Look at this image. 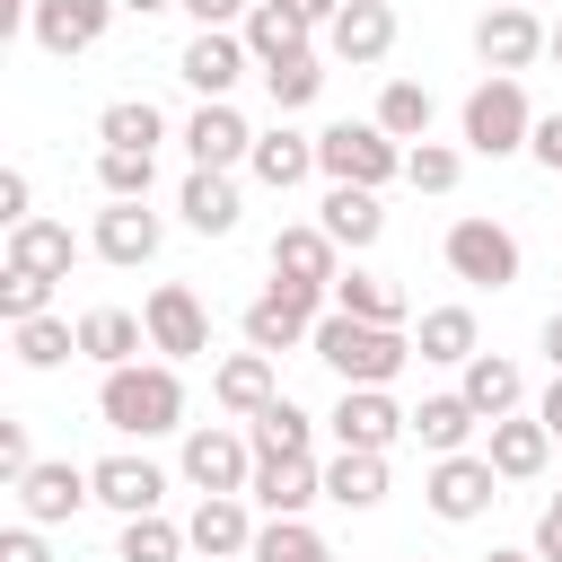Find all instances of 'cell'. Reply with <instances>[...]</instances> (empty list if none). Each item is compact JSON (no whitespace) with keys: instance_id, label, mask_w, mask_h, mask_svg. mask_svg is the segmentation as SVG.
Listing matches in <instances>:
<instances>
[{"instance_id":"40","label":"cell","mask_w":562,"mask_h":562,"mask_svg":"<svg viewBox=\"0 0 562 562\" xmlns=\"http://www.w3.org/2000/svg\"><path fill=\"white\" fill-rule=\"evenodd\" d=\"M246 562H334V544L307 527V518H263L255 527V553Z\"/></svg>"},{"instance_id":"25","label":"cell","mask_w":562,"mask_h":562,"mask_svg":"<svg viewBox=\"0 0 562 562\" xmlns=\"http://www.w3.org/2000/svg\"><path fill=\"white\" fill-rule=\"evenodd\" d=\"M237 211H246V202H237V176H228V167H193V176L176 184V220H184L193 237H228Z\"/></svg>"},{"instance_id":"12","label":"cell","mask_w":562,"mask_h":562,"mask_svg":"<svg viewBox=\"0 0 562 562\" xmlns=\"http://www.w3.org/2000/svg\"><path fill=\"white\" fill-rule=\"evenodd\" d=\"M9 492H18V518H35V527H61V518H79V509L97 501L88 465H70V457H35Z\"/></svg>"},{"instance_id":"45","label":"cell","mask_w":562,"mask_h":562,"mask_svg":"<svg viewBox=\"0 0 562 562\" xmlns=\"http://www.w3.org/2000/svg\"><path fill=\"white\" fill-rule=\"evenodd\" d=\"M18 220H35V176L0 167V228H18Z\"/></svg>"},{"instance_id":"36","label":"cell","mask_w":562,"mask_h":562,"mask_svg":"<svg viewBox=\"0 0 562 562\" xmlns=\"http://www.w3.org/2000/svg\"><path fill=\"white\" fill-rule=\"evenodd\" d=\"M246 439H255V457H307V448H316V413L290 404V395H272V404L246 422Z\"/></svg>"},{"instance_id":"7","label":"cell","mask_w":562,"mask_h":562,"mask_svg":"<svg viewBox=\"0 0 562 562\" xmlns=\"http://www.w3.org/2000/svg\"><path fill=\"white\" fill-rule=\"evenodd\" d=\"M422 501H430V518H448V527H474V518L501 501V474H492V457H483V448H457V457H430V474H422Z\"/></svg>"},{"instance_id":"44","label":"cell","mask_w":562,"mask_h":562,"mask_svg":"<svg viewBox=\"0 0 562 562\" xmlns=\"http://www.w3.org/2000/svg\"><path fill=\"white\" fill-rule=\"evenodd\" d=\"M44 307H53V272L0 263V325H26V316H44Z\"/></svg>"},{"instance_id":"2","label":"cell","mask_w":562,"mask_h":562,"mask_svg":"<svg viewBox=\"0 0 562 562\" xmlns=\"http://www.w3.org/2000/svg\"><path fill=\"white\" fill-rule=\"evenodd\" d=\"M307 351H316L342 386H395V378H404V360H422L404 325H369V316H342V307H325V316H316Z\"/></svg>"},{"instance_id":"4","label":"cell","mask_w":562,"mask_h":562,"mask_svg":"<svg viewBox=\"0 0 562 562\" xmlns=\"http://www.w3.org/2000/svg\"><path fill=\"white\" fill-rule=\"evenodd\" d=\"M316 176L325 184H395L404 176V140L369 114V123H325L316 132Z\"/></svg>"},{"instance_id":"49","label":"cell","mask_w":562,"mask_h":562,"mask_svg":"<svg viewBox=\"0 0 562 562\" xmlns=\"http://www.w3.org/2000/svg\"><path fill=\"white\" fill-rule=\"evenodd\" d=\"M176 9H193V26H246L255 0H176Z\"/></svg>"},{"instance_id":"5","label":"cell","mask_w":562,"mask_h":562,"mask_svg":"<svg viewBox=\"0 0 562 562\" xmlns=\"http://www.w3.org/2000/svg\"><path fill=\"white\" fill-rule=\"evenodd\" d=\"M334 299L325 290H299V281H263L255 299H246V316H237V334L255 342V351H307V334H316V316H325Z\"/></svg>"},{"instance_id":"41","label":"cell","mask_w":562,"mask_h":562,"mask_svg":"<svg viewBox=\"0 0 562 562\" xmlns=\"http://www.w3.org/2000/svg\"><path fill=\"white\" fill-rule=\"evenodd\" d=\"M97 184H105V202H149L158 149H97Z\"/></svg>"},{"instance_id":"16","label":"cell","mask_w":562,"mask_h":562,"mask_svg":"<svg viewBox=\"0 0 562 562\" xmlns=\"http://www.w3.org/2000/svg\"><path fill=\"white\" fill-rule=\"evenodd\" d=\"M553 430L536 422V413H501V422H483V457H492V474L501 483H536L544 465H553Z\"/></svg>"},{"instance_id":"43","label":"cell","mask_w":562,"mask_h":562,"mask_svg":"<svg viewBox=\"0 0 562 562\" xmlns=\"http://www.w3.org/2000/svg\"><path fill=\"white\" fill-rule=\"evenodd\" d=\"M316 88H325V53H299V61L263 70V97H272V114H299V105H316Z\"/></svg>"},{"instance_id":"48","label":"cell","mask_w":562,"mask_h":562,"mask_svg":"<svg viewBox=\"0 0 562 562\" xmlns=\"http://www.w3.org/2000/svg\"><path fill=\"white\" fill-rule=\"evenodd\" d=\"M527 158H536L544 176H562V114H536V140H527Z\"/></svg>"},{"instance_id":"59","label":"cell","mask_w":562,"mask_h":562,"mask_svg":"<svg viewBox=\"0 0 562 562\" xmlns=\"http://www.w3.org/2000/svg\"><path fill=\"white\" fill-rule=\"evenodd\" d=\"M193 562H211V553H193Z\"/></svg>"},{"instance_id":"60","label":"cell","mask_w":562,"mask_h":562,"mask_svg":"<svg viewBox=\"0 0 562 562\" xmlns=\"http://www.w3.org/2000/svg\"><path fill=\"white\" fill-rule=\"evenodd\" d=\"M413 562H430V553H413Z\"/></svg>"},{"instance_id":"46","label":"cell","mask_w":562,"mask_h":562,"mask_svg":"<svg viewBox=\"0 0 562 562\" xmlns=\"http://www.w3.org/2000/svg\"><path fill=\"white\" fill-rule=\"evenodd\" d=\"M0 562H53V553H44V527H35V518L0 527Z\"/></svg>"},{"instance_id":"56","label":"cell","mask_w":562,"mask_h":562,"mask_svg":"<svg viewBox=\"0 0 562 562\" xmlns=\"http://www.w3.org/2000/svg\"><path fill=\"white\" fill-rule=\"evenodd\" d=\"M123 18H158V9H176V0H114Z\"/></svg>"},{"instance_id":"29","label":"cell","mask_w":562,"mask_h":562,"mask_svg":"<svg viewBox=\"0 0 562 562\" xmlns=\"http://www.w3.org/2000/svg\"><path fill=\"white\" fill-rule=\"evenodd\" d=\"M140 351H149V325H140L132 307H88V316H79V360L123 369V360H140Z\"/></svg>"},{"instance_id":"14","label":"cell","mask_w":562,"mask_h":562,"mask_svg":"<svg viewBox=\"0 0 562 562\" xmlns=\"http://www.w3.org/2000/svg\"><path fill=\"white\" fill-rule=\"evenodd\" d=\"M184 158H193V167H228V176H237V167L255 158V123H246L228 97H202V105L184 114Z\"/></svg>"},{"instance_id":"6","label":"cell","mask_w":562,"mask_h":562,"mask_svg":"<svg viewBox=\"0 0 562 562\" xmlns=\"http://www.w3.org/2000/svg\"><path fill=\"white\" fill-rule=\"evenodd\" d=\"M439 255H448V272H457L465 290H509V281H518V263H527V255H518V237H509L501 220H483V211L448 220V246H439Z\"/></svg>"},{"instance_id":"58","label":"cell","mask_w":562,"mask_h":562,"mask_svg":"<svg viewBox=\"0 0 562 562\" xmlns=\"http://www.w3.org/2000/svg\"><path fill=\"white\" fill-rule=\"evenodd\" d=\"M518 9H536V0H518Z\"/></svg>"},{"instance_id":"20","label":"cell","mask_w":562,"mask_h":562,"mask_svg":"<svg viewBox=\"0 0 562 562\" xmlns=\"http://www.w3.org/2000/svg\"><path fill=\"white\" fill-rule=\"evenodd\" d=\"M88 246H97L105 263H123V272H132V263H149V255L167 246V220H158L149 202H105V211H97V228H88Z\"/></svg>"},{"instance_id":"23","label":"cell","mask_w":562,"mask_h":562,"mask_svg":"<svg viewBox=\"0 0 562 562\" xmlns=\"http://www.w3.org/2000/svg\"><path fill=\"white\" fill-rule=\"evenodd\" d=\"M386 53H395V9H386V0H342V18L325 26V61L369 70V61H386Z\"/></svg>"},{"instance_id":"54","label":"cell","mask_w":562,"mask_h":562,"mask_svg":"<svg viewBox=\"0 0 562 562\" xmlns=\"http://www.w3.org/2000/svg\"><path fill=\"white\" fill-rule=\"evenodd\" d=\"M536 342H544V360H553V369H562V307H553V316H544V334H536Z\"/></svg>"},{"instance_id":"3","label":"cell","mask_w":562,"mask_h":562,"mask_svg":"<svg viewBox=\"0 0 562 562\" xmlns=\"http://www.w3.org/2000/svg\"><path fill=\"white\" fill-rule=\"evenodd\" d=\"M457 140H465L474 158H518V149L536 140V105H527V88H518L509 70H483V79L465 88V105H457Z\"/></svg>"},{"instance_id":"28","label":"cell","mask_w":562,"mask_h":562,"mask_svg":"<svg viewBox=\"0 0 562 562\" xmlns=\"http://www.w3.org/2000/svg\"><path fill=\"white\" fill-rule=\"evenodd\" d=\"M70 255H79V237H70V220H18L9 228V246H0V263H18V272H53V281H70Z\"/></svg>"},{"instance_id":"19","label":"cell","mask_w":562,"mask_h":562,"mask_svg":"<svg viewBox=\"0 0 562 562\" xmlns=\"http://www.w3.org/2000/svg\"><path fill=\"white\" fill-rule=\"evenodd\" d=\"M246 176H255L263 193H299V184L316 176V132H299V123L281 114L272 132H255V158H246Z\"/></svg>"},{"instance_id":"13","label":"cell","mask_w":562,"mask_h":562,"mask_svg":"<svg viewBox=\"0 0 562 562\" xmlns=\"http://www.w3.org/2000/svg\"><path fill=\"white\" fill-rule=\"evenodd\" d=\"M246 70H255V53H246L237 26H193V44L176 53V79H184L193 97H228Z\"/></svg>"},{"instance_id":"9","label":"cell","mask_w":562,"mask_h":562,"mask_svg":"<svg viewBox=\"0 0 562 562\" xmlns=\"http://www.w3.org/2000/svg\"><path fill=\"white\" fill-rule=\"evenodd\" d=\"M176 465H184V483H193V492H246V483H255V439H246V430H228V422H193Z\"/></svg>"},{"instance_id":"33","label":"cell","mask_w":562,"mask_h":562,"mask_svg":"<svg viewBox=\"0 0 562 562\" xmlns=\"http://www.w3.org/2000/svg\"><path fill=\"white\" fill-rule=\"evenodd\" d=\"M334 307H342V316H369V325H404V316H413V299H404L386 272H360V263L334 272Z\"/></svg>"},{"instance_id":"8","label":"cell","mask_w":562,"mask_h":562,"mask_svg":"<svg viewBox=\"0 0 562 562\" xmlns=\"http://www.w3.org/2000/svg\"><path fill=\"white\" fill-rule=\"evenodd\" d=\"M325 430H334V448H378L386 457L395 439H413V413L395 404V386H342Z\"/></svg>"},{"instance_id":"24","label":"cell","mask_w":562,"mask_h":562,"mask_svg":"<svg viewBox=\"0 0 562 562\" xmlns=\"http://www.w3.org/2000/svg\"><path fill=\"white\" fill-rule=\"evenodd\" d=\"M316 228L342 246V255H369L378 237H386V211H378V184H325V202H316Z\"/></svg>"},{"instance_id":"21","label":"cell","mask_w":562,"mask_h":562,"mask_svg":"<svg viewBox=\"0 0 562 562\" xmlns=\"http://www.w3.org/2000/svg\"><path fill=\"white\" fill-rule=\"evenodd\" d=\"M334 272H342V246L316 228V220H290L272 237V281H299V290H325L334 299Z\"/></svg>"},{"instance_id":"26","label":"cell","mask_w":562,"mask_h":562,"mask_svg":"<svg viewBox=\"0 0 562 562\" xmlns=\"http://www.w3.org/2000/svg\"><path fill=\"white\" fill-rule=\"evenodd\" d=\"M237 35H246V53H255V70H281V61H299V53H316V26H307V18H290L281 0H255Z\"/></svg>"},{"instance_id":"57","label":"cell","mask_w":562,"mask_h":562,"mask_svg":"<svg viewBox=\"0 0 562 562\" xmlns=\"http://www.w3.org/2000/svg\"><path fill=\"white\" fill-rule=\"evenodd\" d=\"M544 61H562V26H553V44H544Z\"/></svg>"},{"instance_id":"51","label":"cell","mask_w":562,"mask_h":562,"mask_svg":"<svg viewBox=\"0 0 562 562\" xmlns=\"http://www.w3.org/2000/svg\"><path fill=\"white\" fill-rule=\"evenodd\" d=\"M281 9H290V18H307V26H316V35H325V26H334V18H342V0H281Z\"/></svg>"},{"instance_id":"37","label":"cell","mask_w":562,"mask_h":562,"mask_svg":"<svg viewBox=\"0 0 562 562\" xmlns=\"http://www.w3.org/2000/svg\"><path fill=\"white\" fill-rule=\"evenodd\" d=\"M378 123H386V132L413 149V140H430V123H439V97H430L422 79H386V88H378Z\"/></svg>"},{"instance_id":"47","label":"cell","mask_w":562,"mask_h":562,"mask_svg":"<svg viewBox=\"0 0 562 562\" xmlns=\"http://www.w3.org/2000/svg\"><path fill=\"white\" fill-rule=\"evenodd\" d=\"M35 465V448H26V422H0V483H18Z\"/></svg>"},{"instance_id":"38","label":"cell","mask_w":562,"mask_h":562,"mask_svg":"<svg viewBox=\"0 0 562 562\" xmlns=\"http://www.w3.org/2000/svg\"><path fill=\"white\" fill-rule=\"evenodd\" d=\"M9 351H18V369H61L70 351H79V325L70 316H26V325H9Z\"/></svg>"},{"instance_id":"35","label":"cell","mask_w":562,"mask_h":562,"mask_svg":"<svg viewBox=\"0 0 562 562\" xmlns=\"http://www.w3.org/2000/svg\"><path fill=\"white\" fill-rule=\"evenodd\" d=\"M474 430H483V413H474L465 395H422V404H413V439H422L430 457H457Z\"/></svg>"},{"instance_id":"42","label":"cell","mask_w":562,"mask_h":562,"mask_svg":"<svg viewBox=\"0 0 562 562\" xmlns=\"http://www.w3.org/2000/svg\"><path fill=\"white\" fill-rule=\"evenodd\" d=\"M457 176H465V149L457 140H413L404 149V184L413 193H457Z\"/></svg>"},{"instance_id":"39","label":"cell","mask_w":562,"mask_h":562,"mask_svg":"<svg viewBox=\"0 0 562 562\" xmlns=\"http://www.w3.org/2000/svg\"><path fill=\"white\" fill-rule=\"evenodd\" d=\"M97 140H105V149H158V140H167V114H158L149 97H114V105L97 114Z\"/></svg>"},{"instance_id":"50","label":"cell","mask_w":562,"mask_h":562,"mask_svg":"<svg viewBox=\"0 0 562 562\" xmlns=\"http://www.w3.org/2000/svg\"><path fill=\"white\" fill-rule=\"evenodd\" d=\"M544 562H562V501H544V518H536V536H527Z\"/></svg>"},{"instance_id":"22","label":"cell","mask_w":562,"mask_h":562,"mask_svg":"<svg viewBox=\"0 0 562 562\" xmlns=\"http://www.w3.org/2000/svg\"><path fill=\"white\" fill-rule=\"evenodd\" d=\"M88 483H97V509H114V518H140V509H158V501H167V474H158L149 457H132V448L97 457V465H88Z\"/></svg>"},{"instance_id":"10","label":"cell","mask_w":562,"mask_h":562,"mask_svg":"<svg viewBox=\"0 0 562 562\" xmlns=\"http://www.w3.org/2000/svg\"><path fill=\"white\" fill-rule=\"evenodd\" d=\"M544 44H553V26L536 18V9H518V0H492L483 18H474V61L483 70H527V61H544Z\"/></svg>"},{"instance_id":"27","label":"cell","mask_w":562,"mask_h":562,"mask_svg":"<svg viewBox=\"0 0 562 562\" xmlns=\"http://www.w3.org/2000/svg\"><path fill=\"white\" fill-rule=\"evenodd\" d=\"M211 395H220V413H237V422H255L272 395H281V378H272V351H228L220 369H211Z\"/></svg>"},{"instance_id":"18","label":"cell","mask_w":562,"mask_h":562,"mask_svg":"<svg viewBox=\"0 0 562 562\" xmlns=\"http://www.w3.org/2000/svg\"><path fill=\"white\" fill-rule=\"evenodd\" d=\"M246 501H255L263 518H307V501H325V465H316V457H255Z\"/></svg>"},{"instance_id":"15","label":"cell","mask_w":562,"mask_h":562,"mask_svg":"<svg viewBox=\"0 0 562 562\" xmlns=\"http://www.w3.org/2000/svg\"><path fill=\"white\" fill-rule=\"evenodd\" d=\"M114 18H123L114 0H35V18H26V35H35V44L53 53V61H70V53H97Z\"/></svg>"},{"instance_id":"53","label":"cell","mask_w":562,"mask_h":562,"mask_svg":"<svg viewBox=\"0 0 562 562\" xmlns=\"http://www.w3.org/2000/svg\"><path fill=\"white\" fill-rule=\"evenodd\" d=\"M26 18H35V0H0V35H18Z\"/></svg>"},{"instance_id":"1","label":"cell","mask_w":562,"mask_h":562,"mask_svg":"<svg viewBox=\"0 0 562 562\" xmlns=\"http://www.w3.org/2000/svg\"><path fill=\"white\" fill-rule=\"evenodd\" d=\"M97 422L123 430V439H167L184 430V378L176 360H123L97 378Z\"/></svg>"},{"instance_id":"55","label":"cell","mask_w":562,"mask_h":562,"mask_svg":"<svg viewBox=\"0 0 562 562\" xmlns=\"http://www.w3.org/2000/svg\"><path fill=\"white\" fill-rule=\"evenodd\" d=\"M483 562H544V553H536V544H492Z\"/></svg>"},{"instance_id":"17","label":"cell","mask_w":562,"mask_h":562,"mask_svg":"<svg viewBox=\"0 0 562 562\" xmlns=\"http://www.w3.org/2000/svg\"><path fill=\"white\" fill-rule=\"evenodd\" d=\"M255 509H246V492H202L193 501V518H184V536H193V553H211V562H246L255 553Z\"/></svg>"},{"instance_id":"11","label":"cell","mask_w":562,"mask_h":562,"mask_svg":"<svg viewBox=\"0 0 562 562\" xmlns=\"http://www.w3.org/2000/svg\"><path fill=\"white\" fill-rule=\"evenodd\" d=\"M140 325H149V351L158 360H202L211 351V307L184 290V281H158L140 299Z\"/></svg>"},{"instance_id":"32","label":"cell","mask_w":562,"mask_h":562,"mask_svg":"<svg viewBox=\"0 0 562 562\" xmlns=\"http://www.w3.org/2000/svg\"><path fill=\"white\" fill-rule=\"evenodd\" d=\"M325 501L334 509H378L386 501V457L378 448H334L325 457Z\"/></svg>"},{"instance_id":"31","label":"cell","mask_w":562,"mask_h":562,"mask_svg":"<svg viewBox=\"0 0 562 562\" xmlns=\"http://www.w3.org/2000/svg\"><path fill=\"white\" fill-rule=\"evenodd\" d=\"M413 351L422 360H439V369H465L474 351H483V334H474V307H422V325H413Z\"/></svg>"},{"instance_id":"52","label":"cell","mask_w":562,"mask_h":562,"mask_svg":"<svg viewBox=\"0 0 562 562\" xmlns=\"http://www.w3.org/2000/svg\"><path fill=\"white\" fill-rule=\"evenodd\" d=\"M536 422H544V430H553V439H562V369H553V386H544V395H536Z\"/></svg>"},{"instance_id":"30","label":"cell","mask_w":562,"mask_h":562,"mask_svg":"<svg viewBox=\"0 0 562 562\" xmlns=\"http://www.w3.org/2000/svg\"><path fill=\"white\" fill-rule=\"evenodd\" d=\"M457 395H465L483 422H501V413H518V404H527V378H518V360H501V351H474V360L457 369Z\"/></svg>"},{"instance_id":"34","label":"cell","mask_w":562,"mask_h":562,"mask_svg":"<svg viewBox=\"0 0 562 562\" xmlns=\"http://www.w3.org/2000/svg\"><path fill=\"white\" fill-rule=\"evenodd\" d=\"M114 562H193V536H184V518H167V509H140V518H123V536H114Z\"/></svg>"}]
</instances>
